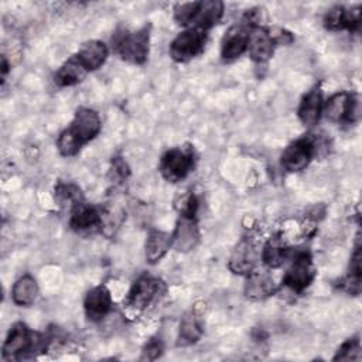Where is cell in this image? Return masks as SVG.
Wrapping results in <instances>:
<instances>
[{"instance_id":"26","label":"cell","mask_w":362,"mask_h":362,"mask_svg":"<svg viewBox=\"0 0 362 362\" xmlns=\"http://www.w3.org/2000/svg\"><path fill=\"white\" fill-rule=\"evenodd\" d=\"M334 361H359L361 359V342L358 337L346 339L337 351Z\"/></svg>"},{"instance_id":"12","label":"cell","mask_w":362,"mask_h":362,"mask_svg":"<svg viewBox=\"0 0 362 362\" xmlns=\"http://www.w3.org/2000/svg\"><path fill=\"white\" fill-rule=\"evenodd\" d=\"M83 308L88 320L90 321H100L103 320L110 308H112V296L106 286H96L90 291H88Z\"/></svg>"},{"instance_id":"1","label":"cell","mask_w":362,"mask_h":362,"mask_svg":"<svg viewBox=\"0 0 362 362\" xmlns=\"http://www.w3.org/2000/svg\"><path fill=\"white\" fill-rule=\"evenodd\" d=\"M113 49L119 57L130 64H144L148 57L150 44V28L143 27L137 31H127L119 28L112 37Z\"/></svg>"},{"instance_id":"6","label":"cell","mask_w":362,"mask_h":362,"mask_svg":"<svg viewBox=\"0 0 362 362\" xmlns=\"http://www.w3.org/2000/svg\"><path fill=\"white\" fill-rule=\"evenodd\" d=\"M163 291V281L151 276H141L132 286L126 304L136 311H143L151 305Z\"/></svg>"},{"instance_id":"22","label":"cell","mask_w":362,"mask_h":362,"mask_svg":"<svg viewBox=\"0 0 362 362\" xmlns=\"http://www.w3.org/2000/svg\"><path fill=\"white\" fill-rule=\"evenodd\" d=\"M173 246V238L163 230H151L146 239V260L150 264L160 262Z\"/></svg>"},{"instance_id":"2","label":"cell","mask_w":362,"mask_h":362,"mask_svg":"<svg viewBox=\"0 0 362 362\" xmlns=\"http://www.w3.org/2000/svg\"><path fill=\"white\" fill-rule=\"evenodd\" d=\"M45 346L44 339L28 329L23 322H16L3 344V358L4 359H21L25 354L31 351H41Z\"/></svg>"},{"instance_id":"23","label":"cell","mask_w":362,"mask_h":362,"mask_svg":"<svg viewBox=\"0 0 362 362\" xmlns=\"http://www.w3.org/2000/svg\"><path fill=\"white\" fill-rule=\"evenodd\" d=\"M38 297V284L35 279L30 274L20 277L13 288L11 298L17 305H31Z\"/></svg>"},{"instance_id":"29","label":"cell","mask_w":362,"mask_h":362,"mask_svg":"<svg viewBox=\"0 0 362 362\" xmlns=\"http://www.w3.org/2000/svg\"><path fill=\"white\" fill-rule=\"evenodd\" d=\"M197 209H198V199H197V197L194 194H188V195L181 198V202L178 205L180 215L195 216Z\"/></svg>"},{"instance_id":"25","label":"cell","mask_w":362,"mask_h":362,"mask_svg":"<svg viewBox=\"0 0 362 362\" xmlns=\"http://www.w3.org/2000/svg\"><path fill=\"white\" fill-rule=\"evenodd\" d=\"M324 25L329 31H339L348 28V10L342 6L331 7L324 17Z\"/></svg>"},{"instance_id":"14","label":"cell","mask_w":362,"mask_h":362,"mask_svg":"<svg viewBox=\"0 0 362 362\" xmlns=\"http://www.w3.org/2000/svg\"><path fill=\"white\" fill-rule=\"evenodd\" d=\"M249 28L242 25L230 27L222 40L221 55L225 61H230L239 58L243 52L247 51V41H249Z\"/></svg>"},{"instance_id":"10","label":"cell","mask_w":362,"mask_h":362,"mask_svg":"<svg viewBox=\"0 0 362 362\" xmlns=\"http://www.w3.org/2000/svg\"><path fill=\"white\" fill-rule=\"evenodd\" d=\"M257 249L249 239H243L233 249L230 259L228 262V267L235 274H249L256 269L257 264Z\"/></svg>"},{"instance_id":"8","label":"cell","mask_w":362,"mask_h":362,"mask_svg":"<svg viewBox=\"0 0 362 362\" xmlns=\"http://www.w3.org/2000/svg\"><path fill=\"white\" fill-rule=\"evenodd\" d=\"M358 99L348 92L332 95L322 106L324 116L334 123H351L358 117Z\"/></svg>"},{"instance_id":"19","label":"cell","mask_w":362,"mask_h":362,"mask_svg":"<svg viewBox=\"0 0 362 362\" xmlns=\"http://www.w3.org/2000/svg\"><path fill=\"white\" fill-rule=\"evenodd\" d=\"M107 55H109V49L106 44L98 40L85 42L76 54L78 59L82 62V65L86 68L88 72L100 68L105 64Z\"/></svg>"},{"instance_id":"9","label":"cell","mask_w":362,"mask_h":362,"mask_svg":"<svg viewBox=\"0 0 362 362\" xmlns=\"http://www.w3.org/2000/svg\"><path fill=\"white\" fill-rule=\"evenodd\" d=\"M99 115L89 107H79L74 116L71 124L65 129L82 147L92 139H95L100 132Z\"/></svg>"},{"instance_id":"17","label":"cell","mask_w":362,"mask_h":362,"mask_svg":"<svg viewBox=\"0 0 362 362\" xmlns=\"http://www.w3.org/2000/svg\"><path fill=\"white\" fill-rule=\"evenodd\" d=\"M322 106H324V102H322L321 90L318 86H314L300 102L298 112H297L298 119L307 127L317 124V122L322 115Z\"/></svg>"},{"instance_id":"31","label":"cell","mask_w":362,"mask_h":362,"mask_svg":"<svg viewBox=\"0 0 362 362\" xmlns=\"http://www.w3.org/2000/svg\"><path fill=\"white\" fill-rule=\"evenodd\" d=\"M269 33H270V35H272V38H273V41H274L276 45H277V44L286 45V44H290V42L293 41L291 33H288V31H286V30L274 28V30H269Z\"/></svg>"},{"instance_id":"30","label":"cell","mask_w":362,"mask_h":362,"mask_svg":"<svg viewBox=\"0 0 362 362\" xmlns=\"http://www.w3.org/2000/svg\"><path fill=\"white\" fill-rule=\"evenodd\" d=\"M112 170L116 178L123 180L129 175V167L126 164V161L122 157H115L112 161Z\"/></svg>"},{"instance_id":"7","label":"cell","mask_w":362,"mask_h":362,"mask_svg":"<svg viewBox=\"0 0 362 362\" xmlns=\"http://www.w3.org/2000/svg\"><path fill=\"white\" fill-rule=\"evenodd\" d=\"M315 151H317V147H315L314 139L308 136L297 139L296 141L288 144L283 151L281 165L284 170L290 173L301 171L310 164Z\"/></svg>"},{"instance_id":"16","label":"cell","mask_w":362,"mask_h":362,"mask_svg":"<svg viewBox=\"0 0 362 362\" xmlns=\"http://www.w3.org/2000/svg\"><path fill=\"white\" fill-rule=\"evenodd\" d=\"M276 291L273 277L267 270L255 269L247 274L245 294L250 300H263Z\"/></svg>"},{"instance_id":"28","label":"cell","mask_w":362,"mask_h":362,"mask_svg":"<svg viewBox=\"0 0 362 362\" xmlns=\"http://www.w3.org/2000/svg\"><path fill=\"white\" fill-rule=\"evenodd\" d=\"M161 352H163L161 341L157 339V338H153L143 348L140 359H143V361H154V359H157L161 355Z\"/></svg>"},{"instance_id":"5","label":"cell","mask_w":362,"mask_h":362,"mask_svg":"<svg viewBox=\"0 0 362 362\" xmlns=\"http://www.w3.org/2000/svg\"><path fill=\"white\" fill-rule=\"evenodd\" d=\"M315 270L310 253L300 252L291 260L290 267L284 273L283 284L294 293H301L314 280Z\"/></svg>"},{"instance_id":"21","label":"cell","mask_w":362,"mask_h":362,"mask_svg":"<svg viewBox=\"0 0 362 362\" xmlns=\"http://www.w3.org/2000/svg\"><path fill=\"white\" fill-rule=\"evenodd\" d=\"M88 71L86 68L82 65V62L78 59L76 55L71 57L68 61L64 62V65L57 71L55 76H54V82L61 86H74L79 82L83 81V78L86 76Z\"/></svg>"},{"instance_id":"13","label":"cell","mask_w":362,"mask_h":362,"mask_svg":"<svg viewBox=\"0 0 362 362\" xmlns=\"http://www.w3.org/2000/svg\"><path fill=\"white\" fill-rule=\"evenodd\" d=\"M69 225L76 232H90L102 229V214L96 208L89 206L82 201H78L74 204Z\"/></svg>"},{"instance_id":"4","label":"cell","mask_w":362,"mask_h":362,"mask_svg":"<svg viewBox=\"0 0 362 362\" xmlns=\"http://www.w3.org/2000/svg\"><path fill=\"white\" fill-rule=\"evenodd\" d=\"M206 42V30L188 27L170 44V55L177 62H187L202 52Z\"/></svg>"},{"instance_id":"27","label":"cell","mask_w":362,"mask_h":362,"mask_svg":"<svg viewBox=\"0 0 362 362\" xmlns=\"http://www.w3.org/2000/svg\"><path fill=\"white\" fill-rule=\"evenodd\" d=\"M197 6H198V1L177 4L175 8H174V20L181 25L191 27L195 11H197Z\"/></svg>"},{"instance_id":"24","label":"cell","mask_w":362,"mask_h":362,"mask_svg":"<svg viewBox=\"0 0 362 362\" xmlns=\"http://www.w3.org/2000/svg\"><path fill=\"white\" fill-rule=\"evenodd\" d=\"M202 335V327L199 322V318L194 311H188L184 314L180 322V329H178V346H187L191 344H195Z\"/></svg>"},{"instance_id":"20","label":"cell","mask_w":362,"mask_h":362,"mask_svg":"<svg viewBox=\"0 0 362 362\" xmlns=\"http://www.w3.org/2000/svg\"><path fill=\"white\" fill-rule=\"evenodd\" d=\"M290 249L281 235H273L263 246L262 260L269 269L280 267L288 257Z\"/></svg>"},{"instance_id":"15","label":"cell","mask_w":362,"mask_h":362,"mask_svg":"<svg viewBox=\"0 0 362 362\" xmlns=\"http://www.w3.org/2000/svg\"><path fill=\"white\" fill-rule=\"evenodd\" d=\"M274 41L264 27H256L249 31L247 41V52L255 62H266L274 51Z\"/></svg>"},{"instance_id":"18","label":"cell","mask_w":362,"mask_h":362,"mask_svg":"<svg viewBox=\"0 0 362 362\" xmlns=\"http://www.w3.org/2000/svg\"><path fill=\"white\" fill-rule=\"evenodd\" d=\"M223 16V3L219 0H205L198 1L197 11L192 20L191 27H198L202 30L211 28L212 25L218 24V21Z\"/></svg>"},{"instance_id":"11","label":"cell","mask_w":362,"mask_h":362,"mask_svg":"<svg viewBox=\"0 0 362 362\" xmlns=\"http://www.w3.org/2000/svg\"><path fill=\"white\" fill-rule=\"evenodd\" d=\"M173 246L178 252H189L199 242V229L195 221V216H184L180 215L177 226L174 229Z\"/></svg>"},{"instance_id":"3","label":"cell","mask_w":362,"mask_h":362,"mask_svg":"<svg viewBox=\"0 0 362 362\" xmlns=\"http://www.w3.org/2000/svg\"><path fill=\"white\" fill-rule=\"evenodd\" d=\"M195 165L194 151L191 148L175 147L165 151L160 160V173L170 182L184 180Z\"/></svg>"}]
</instances>
